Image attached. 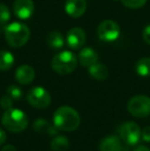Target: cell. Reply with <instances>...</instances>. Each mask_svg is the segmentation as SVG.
<instances>
[{
  "instance_id": "obj_5",
  "label": "cell",
  "mask_w": 150,
  "mask_h": 151,
  "mask_svg": "<svg viewBox=\"0 0 150 151\" xmlns=\"http://www.w3.org/2000/svg\"><path fill=\"white\" fill-rule=\"evenodd\" d=\"M128 111L135 117H146L150 115V98L145 95L133 97L128 103Z\"/></svg>"
},
{
  "instance_id": "obj_19",
  "label": "cell",
  "mask_w": 150,
  "mask_h": 151,
  "mask_svg": "<svg viewBox=\"0 0 150 151\" xmlns=\"http://www.w3.org/2000/svg\"><path fill=\"white\" fill-rule=\"evenodd\" d=\"M14 64V57L10 52L0 50V71L9 70Z\"/></svg>"
},
{
  "instance_id": "obj_22",
  "label": "cell",
  "mask_w": 150,
  "mask_h": 151,
  "mask_svg": "<svg viewBox=\"0 0 150 151\" xmlns=\"http://www.w3.org/2000/svg\"><path fill=\"white\" fill-rule=\"evenodd\" d=\"M126 7L132 9H138L146 4L147 0H120Z\"/></svg>"
},
{
  "instance_id": "obj_7",
  "label": "cell",
  "mask_w": 150,
  "mask_h": 151,
  "mask_svg": "<svg viewBox=\"0 0 150 151\" xmlns=\"http://www.w3.org/2000/svg\"><path fill=\"white\" fill-rule=\"evenodd\" d=\"M118 132H119L120 139L128 146H134L138 144L142 134L140 127L133 121H128L121 124Z\"/></svg>"
},
{
  "instance_id": "obj_12",
  "label": "cell",
  "mask_w": 150,
  "mask_h": 151,
  "mask_svg": "<svg viewBox=\"0 0 150 151\" xmlns=\"http://www.w3.org/2000/svg\"><path fill=\"white\" fill-rule=\"evenodd\" d=\"M86 1L85 0H66L65 10L68 16L72 18H79L85 12Z\"/></svg>"
},
{
  "instance_id": "obj_11",
  "label": "cell",
  "mask_w": 150,
  "mask_h": 151,
  "mask_svg": "<svg viewBox=\"0 0 150 151\" xmlns=\"http://www.w3.org/2000/svg\"><path fill=\"white\" fill-rule=\"evenodd\" d=\"M17 81L23 86L30 84L35 78V71L31 66L29 65H21L17 68L16 73H14Z\"/></svg>"
},
{
  "instance_id": "obj_14",
  "label": "cell",
  "mask_w": 150,
  "mask_h": 151,
  "mask_svg": "<svg viewBox=\"0 0 150 151\" xmlns=\"http://www.w3.org/2000/svg\"><path fill=\"white\" fill-rule=\"evenodd\" d=\"M33 129L41 135L56 136L58 133V129L56 127V125L52 124L50 121L44 119V118H37L33 122Z\"/></svg>"
},
{
  "instance_id": "obj_29",
  "label": "cell",
  "mask_w": 150,
  "mask_h": 151,
  "mask_svg": "<svg viewBox=\"0 0 150 151\" xmlns=\"http://www.w3.org/2000/svg\"><path fill=\"white\" fill-rule=\"evenodd\" d=\"M134 151H150V149L148 147H146V146L140 145V146H138V147L135 148Z\"/></svg>"
},
{
  "instance_id": "obj_21",
  "label": "cell",
  "mask_w": 150,
  "mask_h": 151,
  "mask_svg": "<svg viewBox=\"0 0 150 151\" xmlns=\"http://www.w3.org/2000/svg\"><path fill=\"white\" fill-rule=\"evenodd\" d=\"M6 93L9 96L11 99L16 100V101H19L23 98V91L21 88H19L18 86H14V84H11L7 88L6 90Z\"/></svg>"
},
{
  "instance_id": "obj_23",
  "label": "cell",
  "mask_w": 150,
  "mask_h": 151,
  "mask_svg": "<svg viewBox=\"0 0 150 151\" xmlns=\"http://www.w3.org/2000/svg\"><path fill=\"white\" fill-rule=\"evenodd\" d=\"M10 19V12L3 3H0V24H5Z\"/></svg>"
},
{
  "instance_id": "obj_20",
  "label": "cell",
  "mask_w": 150,
  "mask_h": 151,
  "mask_svg": "<svg viewBox=\"0 0 150 151\" xmlns=\"http://www.w3.org/2000/svg\"><path fill=\"white\" fill-rule=\"evenodd\" d=\"M135 69L138 75L142 77L150 76V58H142L136 63Z\"/></svg>"
},
{
  "instance_id": "obj_15",
  "label": "cell",
  "mask_w": 150,
  "mask_h": 151,
  "mask_svg": "<svg viewBox=\"0 0 150 151\" xmlns=\"http://www.w3.org/2000/svg\"><path fill=\"white\" fill-rule=\"evenodd\" d=\"M99 149H100V151H121V141L115 135L107 136L101 141Z\"/></svg>"
},
{
  "instance_id": "obj_30",
  "label": "cell",
  "mask_w": 150,
  "mask_h": 151,
  "mask_svg": "<svg viewBox=\"0 0 150 151\" xmlns=\"http://www.w3.org/2000/svg\"><path fill=\"white\" fill-rule=\"evenodd\" d=\"M115 1H118V0H115Z\"/></svg>"
},
{
  "instance_id": "obj_16",
  "label": "cell",
  "mask_w": 150,
  "mask_h": 151,
  "mask_svg": "<svg viewBox=\"0 0 150 151\" xmlns=\"http://www.w3.org/2000/svg\"><path fill=\"white\" fill-rule=\"evenodd\" d=\"M88 74L96 80H105L109 76V70L106 65L97 62L88 67Z\"/></svg>"
},
{
  "instance_id": "obj_6",
  "label": "cell",
  "mask_w": 150,
  "mask_h": 151,
  "mask_svg": "<svg viewBox=\"0 0 150 151\" xmlns=\"http://www.w3.org/2000/svg\"><path fill=\"white\" fill-rule=\"evenodd\" d=\"M27 101L36 109H45L50 105L52 98L47 91L42 86H34L27 93Z\"/></svg>"
},
{
  "instance_id": "obj_9",
  "label": "cell",
  "mask_w": 150,
  "mask_h": 151,
  "mask_svg": "<svg viewBox=\"0 0 150 151\" xmlns=\"http://www.w3.org/2000/svg\"><path fill=\"white\" fill-rule=\"evenodd\" d=\"M85 32L79 27L70 29L66 35V42L71 50H80L85 43Z\"/></svg>"
},
{
  "instance_id": "obj_24",
  "label": "cell",
  "mask_w": 150,
  "mask_h": 151,
  "mask_svg": "<svg viewBox=\"0 0 150 151\" xmlns=\"http://www.w3.org/2000/svg\"><path fill=\"white\" fill-rule=\"evenodd\" d=\"M0 106L5 110L10 109V108H12V106H14V99H11L8 95L2 96V97L0 98Z\"/></svg>"
},
{
  "instance_id": "obj_28",
  "label": "cell",
  "mask_w": 150,
  "mask_h": 151,
  "mask_svg": "<svg viewBox=\"0 0 150 151\" xmlns=\"http://www.w3.org/2000/svg\"><path fill=\"white\" fill-rule=\"evenodd\" d=\"M1 151H18V150H17V148L14 147V145H11V144H7V145H5L3 148H2Z\"/></svg>"
},
{
  "instance_id": "obj_3",
  "label": "cell",
  "mask_w": 150,
  "mask_h": 151,
  "mask_svg": "<svg viewBox=\"0 0 150 151\" xmlns=\"http://www.w3.org/2000/svg\"><path fill=\"white\" fill-rule=\"evenodd\" d=\"M4 37L11 47H21L30 39V29L23 23L14 22L5 27Z\"/></svg>"
},
{
  "instance_id": "obj_1",
  "label": "cell",
  "mask_w": 150,
  "mask_h": 151,
  "mask_svg": "<svg viewBox=\"0 0 150 151\" xmlns=\"http://www.w3.org/2000/svg\"><path fill=\"white\" fill-rule=\"evenodd\" d=\"M54 124L60 131L73 132L80 124V115L74 108L62 106L58 108L54 114Z\"/></svg>"
},
{
  "instance_id": "obj_10",
  "label": "cell",
  "mask_w": 150,
  "mask_h": 151,
  "mask_svg": "<svg viewBox=\"0 0 150 151\" xmlns=\"http://www.w3.org/2000/svg\"><path fill=\"white\" fill-rule=\"evenodd\" d=\"M14 12L20 20H28L34 12L33 0H16L14 3Z\"/></svg>"
},
{
  "instance_id": "obj_25",
  "label": "cell",
  "mask_w": 150,
  "mask_h": 151,
  "mask_svg": "<svg viewBox=\"0 0 150 151\" xmlns=\"http://www.w3.org/2000/svg\"><path fill=\"white\" fill-rule=\"evenodd\" d=\"M142 36H143L144 41L146 42L147 44H150V25H147V26L143 29Z\"/></svg>"
},
{
  "instance_id": "obj_17",
  "label": "cell",
  "mask_w": 150,
  "mask_h": 151,
  "mask_svg": "<svg viewBox=\"0 0 150 151\" xmlns=\"http://www.w3.org/2000/svg\"><path fill=\"white\" fill-rule=\"evenodd\" d=\"M47 45L52 50H61L65 44V39L62 33L59 31H52L46 37Z\"/></svg>"
},
{
  "instance_id": "obj_27",
  "label": "cell",
  "mask_w": 150,
  "mask_h": 151,
  "mask_svg": "<svg viewBox=\"0 0 150 151\" xmlns=\"http://www.w3.org/2000/svg\"><path fill=\"white\" fill-rule=\"evenodd\" d=\"M6 141V134L3 129H0V146L3 145Z\"/></svg>"
},
{
  "instance_id": "obj_8",
  "label": "cell",
  "mask_w": 150,
  "mask_h": 151,
  "mask_svg": "<svg viewBox=\"0 0 150 151\" xmlns=\"http://www.w3.org/2000/svg\"><path fill=\"white\" fill-rule=\"evenodd\" d=\"M98 36L104 42H113L119 37L120 27L112 20L103 21L97 29Z\"/></svg>"
},
{
  "instance_id": "obj_18",
  "label": "cell",
  "mask_w": 150,
  "mask_h": 151,
  "mask_svg": "<svg viewBox=\"0 0 150 151\" xmlns=\"http://www.w3.org/2000/svg\"><path fill=\"white\" fill-rule=\"evenodd\" d=\"M69 147H70V142H69L68 138L62 135H56L50 142L52 151H67Z\"/></svg>"
},
{
  "instance_id": "obj_13",
  "label": "cell",
  "mask_w": 150,
  "mask_h": 151,
  "mask_svg": "<svg viewBox=\"0 0 150 151\" xmlns=\"http://www.w3.org/2000/svg\"><path fill=\"white\" fill-rule=\"evenodd\" d=\"M78 62L81 66L85 68L90 67L92 65H94L95 63L98 62L99 56L97 54V52L92 47H85L82 48L78 54Z\"/></svg>"
},
{
  "instance_id": "obj_26",
  "label": "cell",
  "mask_w": 150,
  "mask_h": 151,
  "mask_svg": "<svg viewBox=\"0 0 150 151\" xmlns=\"http://www.w3.org/2000/svg\"><path fill=\"white\" fill-rule=\"evenodd\" d=\"M141 138L143 139V141L150 142V127H146L143 129L142 134H141Z\"/></svg>"
},
{
  "instance_id": "obj_4",
  "label": "cell",
  "mask_w": 150,
  "mask_h": 151,
  "mask_svg": "<svg viewBox=\"0 0 150 151\" xmlns=\"http://www.w3.org/2000/svg\"><path fill=\"white\" fill-rule=\"evenodd\" d=\"M78 59L70 50H63L57 54L52 60V68L60 75H67L76 69Z\"/></svg>"
},
{
  "instance_id": "obj_2",
  "label": "cell",
  "mask_w": 150,
  "mask_h": 151,
  "mask_svg": "<svg viewBox=\"0 0 150 151\" xmlns=\"http://www.w3.org/2000/svg\"><path fill=\"white\" fill-rule=\"evenodd\" d=\"M1 123L7 131L11 133H21L27 129L29 124V118L27 114L21 109L10 108L5 110L2 115Z\"/></svg>"
}]
</instances>
